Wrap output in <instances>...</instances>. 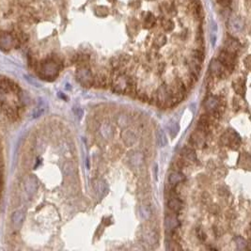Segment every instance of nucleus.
<instances>
[{
  "label": "nucleus",
  "mask_w": 251,
  "mask_h": 251,
  "mask_svg": "<svg viewBox=\"0 0 251 251\" xmlns=\"http://www.w3.org/2000/svg\"><path fill=\"white\" fill-rule=\"evenodd\" d=\"M37 72L40 75V77L45 80H54L58 75L59 72V66L57 61L53 59L42 61L37 66Z\"/></svg>",
  "instance_id": "obj_1"
},
{
  "label": "nucleus",
  "mask_w": 251,
  "mask_h": 251,
  "mask_svg": "<svg viewBox=\"0 0 251 251\" xmlns=\"http://www.w3.org/2000/svg\"><path fill=\"white\" fill-rule=\"evenodd\" d=\"M156 102L158 105L162 107H168V106L174 105L173 97H172L169 87L168 86L160 87L156 93Z\"/></svg>",
  "instance_id": "obj_2"
},
{
  "label": "nucleus",
  "mask_w": 251,
  "mask_h": 251,
  "mask_svg": "<svg viewBox=\"0 0 251 251\" xmlns=\"http://www.w3.org/2000/svg\"><path fill=\"white\" fill-rule=\"evenodd\" d=\"M76 78L85 88H90V87L93 86V75L88 68H79L76 72Z\"/></svg>",
  "instance_id": "obj_3"
},
{
  "label": "nucleus",
  "mask_w": 251,
  "mask_h": 251,
  "mask_svg": "<svg viewBox=\"0 0 251 251\" xmlns=\"http://www.w3.org/2000/svg\"><path fill=\"white\" fill-rule=\"evenodd\" d=\"M219 60L228 70H232L235 65V58L234 54L228 52L227 50H224L219 55Z\"/></svg>",
  "instance_id": "obj_4"
},
{
  "label": "nucleus",
  "mask_w": 251,
  "mask_h": 251,
  "mask_svg": "<svg viewBox=\"0 0 251 251\" xmlns=\"http://www.w3.org/2000/svg\"><path fill=\"white\" fill-rule=\"evenodd\" d=\"M197 157H196L195 150L192 148L185 147L184 149L182 150L181 151V163L182 164V166H187L190 165L191 163L195 162Z\"/></svg>",
  "instance_id": "obj_5"
},
{
  "label": "nucleus",
  "mask_w": 251,
  "mask_h": 251,
  "mask_svg": "<svg viewBox=\"0 0 251 251\" xmlns=\"http://www.w3.org/2000/svg\"><path fill=\"white\" fill-rule=\"evenodd\" d=\"M227 71L228 70L218 59H214L211 61L210 72L213 75L217 76V77H223V76L226 75Z\"/></svg>",
  "instance_id": "obj_6"
},
{
  "label": "nucleus",
  "mask_w": 251,
  "mask_h": 251,
  "mask_svg": "<svg viewBox=\"0 0 251 251\" xmlns=\"http://www.w3.org/2000/svg\"><path fill=\"white\" fill-rule=\"evenodd\" d=\"M205 136L206 134L202 132L201 130L200 129L197 130L190 136V143L192 144V146L196 148H199V149L203 148V146L205 145Z\"/></svg>",
  "instance_id": "obj_7"
},
{
  "label": "nucleus",
  "mask_w": 251,
  "mask_h": 251,
  "mask_svg": "<svg viewBox=\"0 0 251 251\" xmlns=\"http://www.w3.org/2000/svg\"><path fill=\"white\" fill-rule=\"evenodd\" d=\"M222 138H223V142L227 146L237 148L238 145L240 144V137L237 136L236 133H234L233 131H232V130L226 132Z\"/></svg>",
  "instance_id": "obj_8"
},
{
  "label": "nucleus",
  "mask_w": 251,
  "mask_h": 251,
  "mask_svg": "<svg viewBox=\"0 0 251 251\" xmlns=\"http://www.w3.org/2000/svg\"><path fill=\"white\" fill-rule=\"evenodd\" d=\"M205 108L208 112H217L219 113L218 107L220 106V101L215 96H210L205 101Z\"/></svg>",
  "instance_id": "obj_9"
},
{
  "label": "nucleus",
  "mask_w": 251,
  "mask_h": 251,
  "mask_svg": "<svg viewBox=\"0 0 251 251\" xmlns=\"http://www.w3.org/2000/svg\"><path fill=\"white\" fill-rule=\"evenodd\" d=\"M165 227L169 232H173L174 230H176V228L179 227L178 218L173 214L167 215L166 219H165Z\"/></svg>",
  "instance_id": "obj_10"
},
{
  "label": "nucleus",
  "mask_w": 251,
  "mask_h": 251,
  "mask_svg": "<svg viewBox=\"0 0 251 251\" xmlns=\"http://www.w3.org/2000/svg\"><path fill=\"white\" fill-rule=\"evenodd\" d=\"M95 191H96L97 195L99 196L100 198L105 196L107 191H108V186H107L106 182L103 180L96 181V182H95Z\"/></svg>",
  "instance_id": "obj_11"
},
{
  "label": "nucleus",
  "mask_w": 251,
  "mask_h": 251,
  "mask_svg": "<svg viewBox=\"0 0 251 251\" xmlns=\"http://www.w3.org/2000/svg\"><path fill=\"white\" fill-rule=\"evenodd\" d=\"M184 179V175L180 172V171H173L169 174V177H168V182H169V184L172 185V186H175L178 183H180L181 182H182Z\"/></svg>",
  "instance_id": "obj_12"
},
{
  "label": "nucleus",
  "mask_w": 251,
  "mask_h": 251,
  "mask_svg": "<svg viewBox=\"0 0 251 251\" xmlns=\"http://www.w3.org/2000/svg\"><path fill=\"white\" fill-rule=\"evenodd\" d=\"M168 208H169L172 212L177 213V212H179V211L182 209V201H181L178 198H176V197H172V198H170L169 200L168 201Z\"/></svg>",
  "instance_id": "obj_13"
},
{
  "label": "nucleus",
  "mask_w": 251,
  "mask_h": 251,
  "mask_svg": "<svg viewBox=\"0 0 251 251\" xmlns=\"http://www.w3.org/2000/svg\"><path fill=\"white\" fill-rule=\"evenodd\" d=\"M130 161H131V164H132V166L138 168L142 165L144 162V155L138 151L133 152V154L130 157Z\"/></svg>",
  "instance_id": "obj_14"
},
{
  "label": "nucleus",
  "mask_w": 251,
  "mask_h": 251,
  "mask_svg": "<svg viewBox=\"0 0 251 251\" xmlns=\"http://www.w3.org/2000/svg\"><path fill=\"white\" fill-rule=\"evenodd\" d=\"M143 238L145 242H147L149 245H155L158 241L157 233L154 231H147L143 234Z\"/></svg>",
  "instance_id": "obj_15"
},
{
  "label": "nucleus",
  "mask_w": 251,
  "mask_h": 251,
  "mask_svg": "<svg viewBox=\"0 0 251 251\" xmlns=\"http://www.w3.org/2000/svg\"><path fill=\"white\" fill-rule=\"evenodd\" d=\"M156 136H157V142H158L159 147L164 148V147H166L168 145V136L165 133V131H164L163 129H158Z\"/></svg>",
  "instance_id": "obj_16"
},
{
  "label": "nucleus",
  "mask_w": 251,
  "mask_h": 251,
  "mask_svg": "<svg viewBox=\"0 0 251 251\" xmlns=\"http://www.w3.org/2000/svg\"><path fill=\"white\" fill-rule=\"evenodd\" d=\"M100 132H101V135L104 136V139H110L113 136V131H112V128H111L110 124H108L106 122L104 123L101 126Z\"/></svg>",
  "instance_id": "obj_17"
},
{
  "label": "nucleus",
  "mask_w": 251,
  "mask_h": 251,
  "mask_svg": "<svg viewBox=\"0 0 251 251\" xmlns=\"http://www.w3.org/2000/svg\"><path fill=\"white\" fill-rule=\"evenodd\" d=\"M168 128L169 130L171 137H175L178 135L179 131H180L179 123L175 121V119H171V121L169 122V123H168Z\"/></svg>",
  "instance_id": "obj_18"
},
{
  "label": "nucleus",
  "mask_w": 251,
  "mask_h": 251,
  "mask_svg": "<svg viewBox=\"0 0 251 251\" xmlns=\"http://www.w3.org/2000/svg\"><path fill=\"white\" fill-rule=\"evenodd\" d=\"M231 27L233 29V31H241L244 27V22L239 18H233L231 20Z\"/></svg>",
  "instance_id": "obj_19"
},
{
  "label": "nucleus",
  "mask_w": 251,
  "mask_h": 251,
  "mask_svg": "<svg viewBox=\"0 0 251 251\" xmlns=\"http://www.w3.org/2000/svg\"><path fill=\"white\" fill-rule=\"evenodd\" d=\"M139 213H140L141 217L145 220H148L151 217V210L147 205H141L139 208Z\"/></svg>",
  "instance_id": "obj_20"
},
{
  "label": "nucleus",
  "mask_w": 251,
  "mask_h": 251,
  "mask_svg": "<svg viewBox=\"0 0 251 251\" xmlns=\"http://www.w3.org/2000/svg\"><path fill=\"white\" fill-rule=\"evenodd\" d=\"M239 48V43L235 41V40H228L227 43H226V50L231 52L232 54H234V52H236Z\"/></svg>",
  "instance_id": "obj_21"
},
{
  "label": "nucleus",
  "mask_w": 251,
  "mask_h": 251,
  "mask_svg": "<svg viewBox=\"0 0 251 251\" xmlns=\"http://www.w3.org/2000/svg\"><path fill=\"white\" fill-rule=\"evenodd\" d=\"M235 241H236V246H237V248H238V249H241V250L246 249V246H247V243H246V240H245L244 238H242V237H237V238L235 239Z\"/></svg>",
  "instance_id": "obj_22"
},
{
  "label": "nucleus",
  "mask_w": 251,
  "mask_h": 251,
  "mask_svg": "<svg viewBox=\"0 0 251 251\" xmlns=\"http://www.w3.org/2000/svg\"><path fill=\"white\" fill-rule=\"evenodd\" d=\"M166 43V37L165 36H159L155 40V44L157 46H163Z\"/></svg>",
  "instance_id": "obj_23"
},
{
  "label": "nucleus",
  "mask_w": 251,
  "mask_h": 251,
  "mask_svg": "<svg viewBox=\"0 0 251 251\" xmlns=\"http://www.w3.org/2000/svg\"><path fill=\"white\" fill-rule=\"evenodd\" d=\"M73 112H74L75 116L77 117L78 118H81L82 116L84 115V112L82 110V108H80V107H73Z\"/></svg>",
  "instance_id": "obj_24"
},
{
  "label": "nucleus",
  "mask_w": 251,
  "mask_h": 251,
  "mask_svg": "<svg viewBox=\"0 0 251 251\" xmlns=\"http://www.w3.org/2000/svg\"><path fill=\"white\" fill-rule=\"evenodd\" d=\"M217 2L223 7H228V6H230L232 0H217Z\"/></svg>",
  "instance_id": "obj_25"
}]
</instances>
